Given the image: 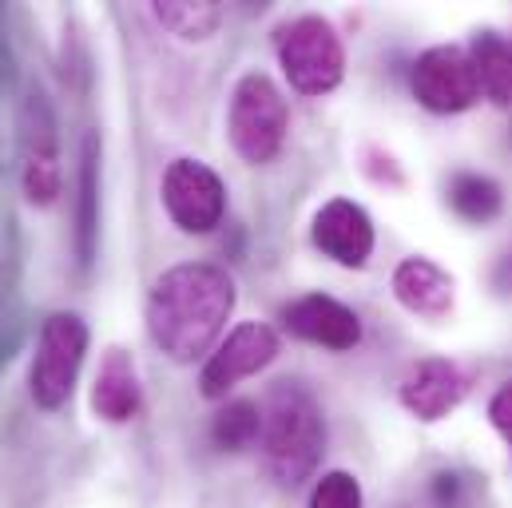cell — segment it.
<instances>
[{
  "instance_id": "6da1fadb",
  "label": "cell",
  "mask_w": 512,
  "mask_h": 508,
  "mask_svg": "<svg viewBox=\"0 0 512 508\" xmlns=\"http://www.w3.org/2000/svg\"><path fill=\"white\" fill-rule=\"evenodd\" d=\"M235 298V278L223 266L179 262L151 282L147 334L171 362H195L219 342Z\"/></svg>"
},
{
  "instance_id": "7a4b0ae2",
  "label": "cell",
  "mask_w": 512,
  "mask_h": 508,
  "mask_svg": "<svg viewBox=\"0 0 512 508\" xmlns=\"http://www.w3.org/2000/svg\"><path fill=\"white\" fill-rule=\"evenodd\" d=\"M326 449V421L314 393L298 381H278L262 409V461L266 473L294 489L306 481Z\"/></svg>"
},
{
  "instance_id": "3957f363",
  "label": "cell",
  "mask_w": 512,
  "mask_h": 508,
  "mask_svg": "<svg viewBox=\"0 0 512 508\" xmlns=\"http://www.w3.org/2000/svg\"><path fill=\"white\" fill-rule=\"evenodd\" d=\"M274 52L282 64V76L302 96H326L346 76V48L330 20L322 16H298L278 28Z\"/></svg>"
},
{
  "instance_id": "277c9868",
  "label": "cell",
  "mask_w": 512,
  "mask_h": 508,
  "mask_svg": "<svg viewBox=\"0 0 512 508\" xmlns=\"http://www.w3.org/2000/svg\"><path fill=\"white\" fill-rule=\"evenodd\" d=\"M84 354H88V322L80 314L56 310L40 322V338H36V354L28 370V393L40 409L68 405Z\"/></svg>"
},
{
  "instance_id": "5b68a950",
  "label": "cell",
  "mask_w": 512,
  "mask_h": 508,
  "mask_svg": "<svg viewBox=\"0 0 512 508\" xmlns=\"http://www.w3.org/2000/svg\"><path fill=\"white\" fill-rule=\"evenodd\" d=\"M227 127H231L235 151L247 163H270L282 151V139H286V127H290V112H286V100H282V92L274 88L270 76L247 72L235 84Z\"/></svg>"
},
{
  "instance_id": "8992f818",
  "label": "cell",
  "mask_w": 512,
  "mask_h": 508,
  "mask_svg": "<svg viewBox=\"0 0 512 508\" xmlns=\"http://www.w3.org/2000/svg\"><path fill=\"white\" fill-rule=\"evenodd\" d=\"M20 187L32 207H52L60 199V143H56V116L40 92L20 104Z\"/></svg>"
},
{
  "instance_id": "52a82bcc",
  "label": "cell",
  "mask_w": 512,
  "mask_h": 508,
  "mask_svg": "<svg viewBox=\"0 0 512 508\" xmlns=\"http://www.w3.org/2000/svg\"><path fill=\"white\" fill-rule=\"evenodd\" d=\"M163 207L171 223L187 235H207L227 215V187L223 179L199 159H175L163 171Z\"/></svg>"
},
{
  "instance_id": "ba28073f",
  "label": "cell",
  "mask_w": 512,
  "mask_h": 508,
  "mask_svg": "<svg viewBox=\"0 0 512 508\" xmlns=\"http://www.w3.org/2000/svg\"><path fill=\"white\" fill-rule=\"evenodd\" d=\"M413 96L421 108H429L437 116H457V112L473 108L481 100L473 56L453 44L421 52L413 64Z\"/></svg>"
},
{
  "instance_id": "9c48e42d",
  "label": "cell",
  "mask_w": 512,
  "mask_h": 508,
  "mask_svg": "<svg viewBox=\"0 0 512 508\" xmlns=\"http://www.w3.org/2000/svg\"><path fill=\"white\" fill-rule=\"evenodd\" d=\"M278 358V334L266 322H239L219 346L215 354L203 362L199 389L203 397H227L239 381L255 378L258 370H266Z\"/></svg>"
},
{
  "instance_id": "30bf717a",
  "label": "cell",
  "mask_w": 512,
  "mask_h": 508,
  "mask_svg": "<svg viewBox=\"0 0 512 508\" xmlns=\"http://www.w3.org/2000/svg\"><path fill=\"white\" fill-rule=\"evenodd\" d=\"M282 322L294 338L322 350H354L362 342V318L330 294H302L282 310Z\"/></svg>"
},
{
  "instance_id": "8fae6325",
  "label": "cell",
  "mask_w": 512,
  "mask_h": 508,
  "mask_svg": "<svg viewBox=\"0 0 512 508\" xmlns=\"http://www.w3.org/2000/svg\"><path fill=\"white\" fill-rule=\"evenodd\" d=\"M310 239L314 247L334 258L338 266H350V270H362L374 254V223L370 215L350 203V199H330L318 215H314V227H310Z\"/></svg>"
},
{
  "instance_id": "7c38bea8",
  "label": "cell",
  "mask_w": 512,
  "mask_h": 508,
  "mask_svg": "<svg viewBox=\"0 0 512 508\" xmlns=\"http://www.w3.org/2000/svg\"><path fill=\"white\" fill-rule=\"evenodd\" d=\"M469 393V378L461 374L457 362L449 358H425L417 362L405 378H401V405L417 417V421H441L449 417Z\"/></svg>"
},
{
  "instance_id": "4fadbf2b",
  "label": "cell",
  "mask_w": 512,
  "mask_h": 508,
  "mask_svg": "<svg viewBox=\"0 0 512 508\" xmlns=\"http://www.w3.org/2000/svg\"><path fill=\"white\" fill-rule=\"evenodd\" d=\"M393 294H397V302H401L409 314L445 318V314L453 310L457 286H453V278H449L437 262L413 254V258L397 262V270H393Z\"/></svg>"
},
{
  "instance_id": "5bb4252c",
  "label": "cell",
  "mask_w": 512,
  "mask_h": 508,
  "mask_svg": "<svg viewBox=\"0 0 512 508\" xmlns=\"http://www.w3.org/2000/svg\"><path fill=\"white\" fill-rule=\"evenodd\" d=\"M139 405H143V385L135 374V362L124 350H108L92 385V413L104 417L108 425H124L139 413Z\"/></svg>"
},
{
  "instance_id": "9a60e30c",
  "label": "cell",
  "mask_w": 512,
  "mask_h": 508,
  "mask_svg": "<svg viewBox=\"0 0 512 508\" xmlns=\"http://www.w3.org/2000/svg\"><path fill=\"white\" fill-rule=\"evenodd\" d=\"M96 227H100V135L92 131L84 139L80 199H76V254H80V262H92V254H96Z\"/></svg>"
},
{
  "instance_id": "2e32d148",
  "label": "cell",
  "mask_w": 512,
  "mask_h": 508,
  "mask_svg": "<svg viewBox=\"0 0 512 508\" xmlns=\"http://www.w3.org/2000/svg\"><path fill=\"white\" fill-rule=\"evenodd\" d=\"M473 56V68H477V84H481V96H489L497 108H509L512 104V44L485 32L473 40L469 48Z\"/></svg>"
},
{
  "instance_id": "e0dca14e",
  "label": "cell",
  "mask_w": 512,
  "mask_h": 508,
  "mask_svg": "<svg viewBox=\"0 0 512 508\" xmlns=\"http://www.w3.org/2000/svg\"><path fill=\"white\" fill-rule=\"evenodd\" d=\"M501 187L489 175L477 171H457L449 179V207L465 219V223H493L501 215Z\"/></svg>"
},
{
  "instance_id": "ac0fdd59",
  "label": "cell",
  "mask_w": 512,
  "mask_h": 508,
  "mask_svg": "<svg viewBox=\"0 0 512 508\" xmlns=\"http://www.w3.org/2000/svg\"><path fill=\"white\" fill-rule=\"evenodd\" d=\"M151 12L179 40H207L223 24V8L211 4V0H199V4H191V0H159V4H151Z\"/></svg>"
},
{
  "instance_id": "d6986e66",
  "label": "cell",
  "mask_w": 512,
  "mask_h": 508,
  "mask_svg": "<svg viewBox=\"0 0 512 508\" xmlns=\"http://www.w3.org/2000/svg\"><path fill=\"white\" fill-rule=\"evenodd\" d=\"M211 437L227 453L251 449V445L262 441V409H258L255 401H231V405H223L219 417H215V425H211Z\"/></svg>"
},
{
  "instance_id": "ffe728a7",
  "label": "cell",
  "mask_w": 512,
  "mask_h": 508,
  "mask_svg": "<svg viewBox=\"0 0 512 508\" xmlns=\"http://www.w3.org/2000/svg\"><path fill=\"white\" fill-rule=\"evenodd\" d=\"M310 508H366L358 477H354V473H342V469L326 473V477L314 485V493H310Z\"/></svg>"
},
{
  "instance_id": "44dd1931",
  "label": "cell",
  "mask_w": 512,
  "mask_h": 508,
  "mask_svg": "<svg viewBox=\"0 0 512 508\" xmlns=\"http://www.w3.org/2000/svg\"><path fill=\"white\" fill-rule=\"evenodd\" d=\"M489 417H493L497 433L509 441V449H512V381L493 393V401H489Z\"/></svg>"
},
{
  "instance_id": "7402d4cb",
  "label": "cell",
  "mask_w": 512,
  "mask_h": 508,
  "mask_svg": "<svg viewBox=\"0 0 512 508\" xmlns=\"http://www.w3.org/2000/svg\"><path fill=\"white\" fill-rule=\"evenodd\" d=\"M433 493H437V505L453 508V501H457V477L441 473V477H437V485H433Z\"/></svg>"
},
{
  "instance_id": "603a6c76",
  "label": "cell",
  "mask_w": 512,
  "mask_h": 508,
  "mask_svg": "<svg viewBox=\"0 0 512 508\" xmlns=\"http://www.w3.org/2000/svg\"><path fill=\"white\" fill-rule=\"evenodd\" d=\"M497 286H505V290H512V254L501 262V270H497Z\"/></svg>"
}]
</instances>
